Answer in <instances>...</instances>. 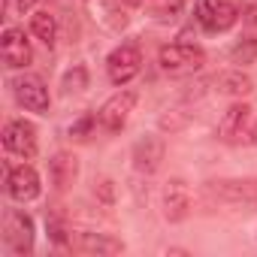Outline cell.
Masks as SVG:
<instances>
[{
  "mask_svg": "<svg viewBox=\"0 0 257 257\" xmlns=\"http://www.w3.org/2000/svg\"><path fill=\"white\" fill-rule=\"evenodd\" d=\"M158 64L167 76L185 79V76H194L206 67V52L200 46H191V43H170L158 52Z\"/></svg>",
  "mask_w": 257,
  "mask_h": 257,
  "instance_id": "1",
  "label": "cell"
},
{
  "mask_svg": "<svg viewBox=\"0 0 257 257\" xmlns=\"http://www.w3.org/2000/svg\"><path fill=\"white\" fill-rule=\"evenodd\" d=\"M194 16H197L200 28L209 34H224L239 22V10L230 0H197Z\"/></svg>",
  "mask_w": 257,
  "mask_h": 257,
  "instance_id": "2",
  "label": "cell"
},
{
  "mask_svg": "<svg viewBox=\"0 0 257 257\" xmlns=\"http://www.w3.org/2000/svg\"><path fill=\"white\" fill-rule=\"evenodd\" d=\"M4 242L13 254H31L34 251V221L22 209H7L4 215Z\"/></svg>",
  "mask_w": 257,
  "mask_h": 257,
  "instance_id": "3",
  "label": "cell"
},
{
  "mask_svg": "<svg viewBox=\"0 0 257 257\" xmlns=\"http://www.w3.org/2000/svg\"><path fill=\"white\" fill-rule=\"evenodd\" d=\"M10 88H13L19 106H25L28 112H40V115L49 112L52 97H49V88H46V82H43L40 76H31V73L16 76V79L10 82Z\"/></svg>",
  "mask_w": 257,
  "mask_h": 257,
  "instance_id": "4",
  "label": "cell"
},
{
  "mask_svg": "<svg viewBox=\"0 0 257 257\" xmlns=\"http://www.w3.org/2000/svg\"><path fill=\"white\" fill-rule=\"evenodd\" d=\"M143 70V55L134 43H121L109 58H106V76L112 85H127Z\"/></svg>",
  "mask_w": 257,
  "mask_h": 257,
  "instance_id": "5",
  "label": "cell"
},
{
  "mask_svg": "<svg viewBox=\"0 0 257 257\" xmlns=\"http://www.w3.org/2000/svg\"><path fill=\"white\" fill-rule=\"evenodd\" d=\"M134 106H137V91H118V94H112L103 103L100 115H97L100 127H103L106 134H118L121 127L127 124V118H131Z\"/></svg>",
  "mask_w": 257,
  "mask_h": 257,
  "instance_id": "6",
  "label": "cell"
},
{
  "mask_svg": "<svg viewBox=\"0 0 257 257\" xmlns=\"http://www.w3.org/2000/svg\"><path fill=\"white\" fill-rule=\"evenodd\" d=\"M4 146H7V152H13V155L31 161V158L37 155V127H34L31 121H25V118L10 121V124L4 127Z\"/></svg>",
  "mask_w": 257,
  "mask_h": 257,
  "instance_id": "7",
  "label": "cell"
},
{
  "mask_svg": "<svg viewBox=\"0 0 257 257\" xmlns=\"http://www.w3.org/2000/svg\"><path fill=\"white\" fill-rule=\"evenodd\" d=\"M0 55H4V64L10 70H25L34 61V49H31V40L25 37V31L7 28L4 37H0Z\"/></svg>",
  "mask_w": 257,
  "mask_h": 257,
  "instance_id": "8",
  "label": "cell"
},
{
  "mask_svg": "<svg viewBox=\"0 0 257 257\" xmlns=\"http://www.w3.org/2000/svg\"><path fill=\"white\" fill-rule=\"evenodd\" d=\"M7 194L19 203H31L40 197V176L31 164H22V167H13L7 173Z\"/></svg>",
  "mask_w": 257,
  "mask_h": 257,
  "instance_id": "9",
  "label": "cell"
},
{
  "mask_svg": "<svg viewBox=\"0 0 257 257\" xmlns=\"http://www.w3.org/2000/svg\"><path fill=\"white\" fill-rule=\"evenodd\" d=\"M164 155H167V143L161 140V137H143V140H137V146H134V167L140 170V173H158L161 170V164H164Z\"/></svg>",
  "mask_w": 257,
  "mask_h": 257,
  "instance_id": "10",
  "label": "cell"
},
{
  "mask_svg": "<svg viewBox=\"0 0 257 257\" xmlns=\"http://www.w3.org/2000/svg\"><path fill=\"white\" fill-rule=\"evenodd\" d=\"M191 215V191L185 182L173 179L164 188V218L167 221H185Z\"/></svg>",
  "mask_w": 257,
  "mask_h": 257,
  "instance_id": "11",
  "label": "cell"
},
{
  "mask_svg": "<svg viewBox=\"0 0 257 257\" xmlns=\"http://www.w3.org/2000/svg\"><path fill=\"white\" fill-rule=\"evenodd\" d=\"M209 191L227 203H257V179H224L212 182Z\"/></svg>",
  "mask_w": 257,
  "mask_h": 257,
  "instance_id": "12",
  "label": "cell"
},
{
  "mask_svg": "<svg viewBox=\"0 0 257 257\" xmlns=\"http://www.w3.org/2000/svg\"><path fill=\"white\" fill-rule=\"evenodd\" d=\"M248 121H251V106H248V103H233V106L221 115V121H218V140H224V143L239 140V137L245 134Z\"/></svg>",
  "mask_w": 257,
  "mask_h": 257,
  "instance_id": "13",
  "label": "cell"
},
{
  "mask_svg": "<svg viewBox=\"0 0 257 257\" xmlns=\"http://www.w3.org/2000/svg\"><path fill=\"white\" fill-rule=\"evenodd\" d=\"M76 176H79V158H76V155L58 152V155L49 161V182H52L58 191L70 188V185L76 182Z\"/></svg>",
  "mask_w": 257,
  "mask_h": 257,
  "instance_id": "14",
  "label": "cell"
},
{
  "mask_svg": "<svg viewBox=\"0 0 257 257\" xmlns=\"http://www.w3.org/2000/svg\"><path fill=\"white\" fill-rule=\"evenodd\" d=\"M212 85H218V94H227V97H245L254 91L251 76H245L242 70H224L212 79Z\"/></svg>",
  "mask_w": 257,
  "mask_h": 257,
  "instance_id": "15",
  "label": "cell"
},
{
  "mask_svg": "<svg viewBox=\"0 0 257 257\" xmlns=\"http://www.w3.org/2000/svg\"><path fill=\"white\" fill-rule=\"evenodd\" d=\"M76 245L88 254H118L121 251V242L118 239H109L103 233H79Z\"/></svg>",
  "mask_w": 257,
  "mask_h": 257,
  "instance_id": "16",
  "label": "cell"
},
{
  "mask_svg": "<svg viewBox=\"0 0 257 257\" xmlns=\"http://www.w3.org/2000/svg\"><path fill=\"white\" fill-rule=\"evenodd\" d=\"M31 31H34V34H37V40H40V43H46L49 49L55 46L58 25H55V16H52V13H43V10H40V13H34V16H31Z\"/></svg>",
  "mask_w": 257,
  "mask_h": 257,
  "instance_id": "17",
  "label": "cell"
},
{
  "mask_svg": "<svg viewBox=\"0 0 257 257\" xmlns=\"http://www.w3.org/2000/svg\"><path fill=\"white\" fill-rule=\"evenodd\" d=\"M185 4H188V0H152V10H155V16H179L182 10H185Z\"/></svg>",
  "mask_w": 257,
  "mask_h": 257,
  "instance_id": "18",
  "label": "cell"
},
{
  "mask_svg": "<svg viewBox=\"0 0 257 257\" xmlns=\"http://www.w3.org/2000/svg\"><path fill=\"white\" fill-rule=\"evenodd\" d=\"M88 85V73H85V67H76V70H70L67 76H64V88L67 91H82Z\"/></svg>",
  "mask_w": 257,
  "mask_h": 257,
  "instance_id": "19",
  "label": "cell"
},
{
  "mask_svg": "<svg viewBox=\"0 0 257 257\" xmlns=\"http://www.w3.org/2000/svg\"><path fill=\"white\" fill-rule=\"evenodd\" d=\"M254 55H257V43H254V46H248V49H242V46H236V49H233V61H242V64H245V61H251Z\"/></svg>",
  "mask_w": 257,
  "mask_h": 257,
  "instance_id": "20",
  "label": "cell"
},
{
  "mask_svg": "<svg viewBox=\"0 0 257 257\" xmlns=\"http://www.w3.org/2000/svg\"><path fill=\"white\" fill-rule=\"evenodd\" d=\"M248 143H251V146H257V124L251 127V134H248Z\"/></svg>",
  "mask_w": 257,
  "mask_h": 257,
  "instance_id": "21",
  "label": "cell"
},
{
  "mask_svg": "<svg viewBox=\"0 0 257 257\" xmlns=\"http://www.w3.org/2000/svg\"><path fill=\"white\" fill-rule=\"evenodd\" d=\"M124 4H127V7H140V4H143V0H124Z\"/></svg>",
  "mask_w": 257,
  "mask_h": 257,
  "instance_id": "22",
  "label": "cell"
},
{
  "mask_svg": "<svg viewBox=\"0 0 257 257\" xmlns=\"http://www.w3.org/2000/svg\"><path fill=\"white\" fill-rule=\"evenodd\" d=\"M28 4H31V0H25V7H28Z\"/></svg>",
  "mask_w": 257,
  "mask_h": 257,
  "instance_id": "23",
  "label": "cell"
}]
</instances>
